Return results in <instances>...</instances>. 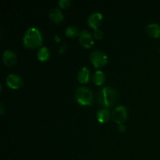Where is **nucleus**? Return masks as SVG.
Returning <instances> with one entry per match:
<instances>
[{"label":"nucleus","mask_w":160,"mask_h":160,"mask_svg":"<svg viewBox=\"0 0 160 160\" xmlns=\"http://www.w3.org/2000/svg\"><path fill=\"white\" fill-rule=\"evenodd\" d=\"M23 43L26 48H36L42 44V36L40 31L35 28H30L27 30L23 38Z\"/></svg>","instance_id":"1"},{"label":"nucleus","mask_w":160,"mask_h":160,"mask_svg":"<svg viewBox=\"0 0 160 160\" xmlns=\"http://www.w3.org/2000/svg\"><path fill=\"white\" fill-rule=\"evenodd\" d=\"M118 95L113 88L104 87L101 89L98 94V102L101 105L106 108H109L115 104Z\"/></svg>","instance_id":"2"},{"label":"nucleus","mask_w":160,"mask_h":160,"mask_svg":"<svg viewBox=\"0 0 160 160\" xmlns=\"http://www.w3.org/2000/svg\"><path fill=\"white\" fill-rule=\"evenodd\" d=\"M75 98L81 106H91L93 102V94L86 87H80L75 92Z\"/></svg>","instance_id":"3"},{"label":"nucleus","mask_w":160,"mask_h":160,"mask_svg":"<svg viewBox=\"0 0 160 160\" xmlns=\"http://www.w3.org/2000/svg\"><path fill=\"white\" fill-rule=\"evenodd\" d=\"M90 59L94 67L96 68L104 67L108 62V57L106 54H105L103 52L100 51V50H95L92 52L91 53Z\"/></svg>","instance_id":"4"},{"label":"nucleus","mask_w":160,"mask_h":160,"mask_svg":"<svg viewBox=\"0 0 160 160\" xmlns=\"http://www.w3.org/2000/svg\"><path fill=\"white\" fill-rule=\"evenodd\" d=\"M128 118L127 109L123 106H119L112 110V119L117 124H122Z\"/></svg>","instance_id":"5"},{"label":"nucleus","mask_w":160,"mask_h":160,"mask_svg":"<svg viewBox=\"0 0 160 160\" xmlns=\"http://www.w3.org/2000/svg\"><path fill=\"white\" fill-rule=\"evenodd\" d=\"M6 83L10 88L19 89L23 85V80L17 74H9L6 78Z\"/></svg>","instance_id":"6"},{"label":"nucleus","mask_w":160,"mask_h":160,"mask_svg":"<svg viewBox=\"0 0 160 160\" xmlns=\"http://www.w3.org/2000/svg\"><path fill=\"white\" fill-rule=\"evenodd\" d=\"M79 42L81 46L89 48L94 45V39L92 34L87 31H81L79 34Z\"/></svg>","instance_id":"7"},{"label":"nucleus","mask_w":160,"mask_h":160,"mask_svg":"<svg viewBox=\"0 0 160 160\" xmlns=\"http://www.w3.org/2000/svg\"><path fill=\"white\" fill-rule=\"evenodd\" d=\"M17 58L15 53L11 50H6L2 54V62L8 67H12L17 63Z\"/></svg>","instance_id":"8"},{"label":"nucleus","mask_w":160,"mask_h":160,"mask_svg":"<svg viewBox=\"0 0 160 160\" xmlns=\"http://www.w3.org/2000/svg\"><path fill=\"white\" fill-rule=\"evenodd\" d=\"M102 20V15L100 12H93L89 15L88 18V23L90 28L96 30L101 24Z\"/></svg>","instance_id":"9"},{"label":"nucleus","mask_w":160,"mask_h":160,"mask_svg":"<svg viewBox=\"0 0 160 160\" xmlns=\"http://www.w3.org/2000/svg\"><path fill=\"white\" fill-rule=\"evenodd\" d=\"M90 78V71L87 67H82L79 70L78 73V80L81 84L88 83Z\"/></svg>","instance_id":"10"},{"label":"nucleus","mask_w":160,"mask_h":160,"mask_svg":"<svg viewBox=\"0 0 160 160\" xmlns=\"http://www.w3.org/2000/svg\"><path fill=\"white\" fill-rule=\"evenodd\" d=\"M146 31L148 35L155 38H160V26L157 23H150L147 26Z\"/></svg>","instance_id":"11"},{"label":"nucleus","mask_w":160,"mask_h":160,"mask_svg":"<svg viewBox=\"0 0 160 160\" xmlns=\"http://www.w3.org/2000/svg\"><path fill=\"white\" fill-rule=\"evenodd\" d=\"M49 17L52 21H53L56 23H61L64 18L62 12L59 9H56V8H54V9L50 10Z\"/></svg>","instance_id":"12"},{"label":"nucleus","mask_w":160,"mask_h":160,"mask_svg":"<svg viewBox=\"0 0 160 160\" xmlns=\"http://www.w3.org/2000/svg\"><path fill=\"white\" fill-rule=\"evenodd\" d=\"M110 119V112L107 109H100L97 112V120L100 123H106Z\"/></svg>","instance_id":"13"},{"label":"nucleus","mask_w":160,"mask_h":160,"mask_svg":"<svg viewBox=\"0 0 160 160\" xmlns=\"http://www.w3.org/2000/svg\"><path fill=\"white\" fill-rule=\"evenodd\" d=\"M92 79H93V82L96 85L100 86L104 84L105 81H106V76H105V73L102 71H101V70H97L94 73Z\"/></svg>","instance_id":"14"},{"label":"nucleus","mask_w":160,"mask_h":160,"mask_svg":"<svg viewBox=\"0 0 160 160\" xmlns=\"http://www.w3.org/2000/svg\"><path fill=\"white\" fill-rule=\"evenodd\" d=\"M50 53L47 47H42L38 52V59L42 62H45L49 59Z\"/></svg>","instance_id":"15"},{"label":"nucleus","mask_w":160,"mask_h":160,"mask_svg":"<svg viewBox=\"0 0 160 160\" xmlns=\"http://www.w3.org/2000/svg\"><path fill=\"white\" fill-rule=\"evenodd\" d=\"M65 34L67 37L69 38H73L79 34V31H78V28L74 26H69L67 27V29L65 31Z\"/></svg>","instance_id":"16"},{"label":"nucleus","mask_w":160,"mask_h":160,"mask_svg":"<svg viewBox=\"0 0 160 160\" xmlns=\"http://www.w3.org/2000/svg\"><path fill=\"white\" fill-rule=\"evenodd\" d=\"M58 4H59V7L62 9H67L68 7H70L71 1L70 0H59Z\"/></svg>","instance_id":"17"},{"label":"nucleus","mask_w":160,"mask_h":160,"mask_svg":"<svg viewBox=\"0 0 160 160\" xmlns=\"http://www.w3.org/2000/svg\"><path fill=\"white\" fill-rule=\"evenodd\" d=\"M94 37L96 39H102L103 37V33L101 30L96 29L94 31Z\"/></svg>","instance_id":"18"},{"label":"nucleus","mask_w":160,"mask_h":160,"mask_svg":"<svg viewBox=\"0 0 160 160\" xmlns=\"http://www.w3.org/2000/svg\"><path fill=\"white\" fill-rule=\"evenodd\" d=\"M118 130H119V131H120V132L123 133L126 131V128H125L123 124H120L118 126Z\"/></svg>","instance_id":"19"},{"label":"nucleus","mask_w":160,"mask_h":160,"mask_svg":"<svg viewBox=\"0 0 160 160\" xmlns=\"http://www.w3.org/2000/svg\"><path fill=\"white\" fill-rule=\"evenodd\" d=\"M67 45L64 44V45H62V46L60 47V49H59V52H60V53L64 52L67 50Z\"/></svg>","instance_id":"20"},{"label":"nucleus","mask_w":160,"mask_h":160,"mask_svg":"<svg viewBox=\"0 0 160 160\" xmlns=\"http://www.w3.org/2000/svg\"><path fill=\"white\" fill-rule=\"evenodd\" d=\"M55 41H56V42H60V38H59V35H56V36H55Z\"/></svg>","instance_id":"21"},{"label":"nucleus","mask_w":160,"mask_h":160,"mask_svg":"<svg viewBox=\"0 0 160 160\" xmlns=\"http://www.w3.org/2000/svg\"><path fill=\"white\" fill-rule=\"evenodd\" d=\"M0 108H1V114L2 115L3 114V106H2V104H1V106H0Z\"/></svg>","instance_id":"22"},{"label":"nucleus","mask_w":160,"mask_h":160,"mask_svg":"<svg viewBox=\"0 0 160 160\" xmlns=\"http://www.w3.org/2000/svg\"><path fill=\"white\" fill-rule=\"evenodd\" d=\"M159 52H160V49H159Z\"/></svg>","instance_id":"23"}]
</instances>
